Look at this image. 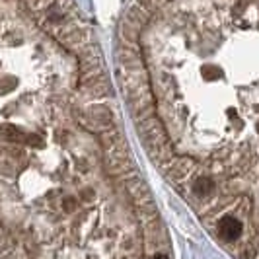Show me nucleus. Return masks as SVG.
<instances>
[{
	"label": "nucleus",
	"mask_w": 259,
	"mask_h": 259,
	"mask_svg": "<svg viewBox=\"0 0 259 259\" xmlns=\"http://www.w3.org/2000/svg\"><path fill=\"white\" fill-rule=\"evenodd\" d=\"M242 222L238 221L236 217H224L221 222H219V234H221L224 240L232 242V240H238L242 236Z\"/></svg>",
	"instance_id": "nucleus-1"
},
{
	"label": "nucleus",
	"mask_w": 259,
	"mask_h": 259,
	"mask_svg": "<svg viewBox=\"0 0 259 259\" xmlns=\"http://www.w3.org/2000/svg\"><path fill=\"white\" fill-rule=\"evenodd\" d=\"M152 259H168V257H166V255H162V253H158V255H154Z\"/></svg>",
	"instance_id": "nucleus-3"
},
{
	"label": "nucleus",
	"mask_w": 259,
	"mask_h": 259,
	"mask_svg": "<svg viewBox=\"0 0 259 259\" xmlns=\"http://www.w3.org/2000/svg\"><path fill=\"white\" fill-rule=\"evenodd\" d=\"M212 191V180L210 178H199L197 182H195V193L201 195V197H205Z\"/></svg>",
	"instance_id": "nucleus-2"
}]
</instances>
